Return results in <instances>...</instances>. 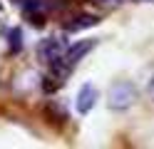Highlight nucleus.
<instances>
[{
	"instance_id": "nucleus-1",
	"label": "nucleus",
	"mask_w": 154,
	"mask_h": 149,
	"mask_svg": "<svg viewBox=\"0 0 154 149\" xmlns=\"http://www.w3.org/2000/svg\"><path fill=\"white\" fill-rule=\"evenodd\" d=\"M134 99H137V89H134L132 82H114L109 87V109L114 112H122V109H127L134 104Z\"/></svg>"
},
{
	"instance_id": "nucleus-2",
	"label": "nucleus",
	"mask_w": 154,
	"mask_h": 149,
	"mask_svg": "<svg viewBox=\"0 0 154 149\" xmlns=\"http://www.w3.org/2000/svg\"><path fill=\"white\" fill-rule=\"evenodd\" d=\"M65 52H67V45H65L62 37H45V40H40V45H37V57H40L42 62H47V65L62 60Z\"/></svg>"
},
{
	"instance_id": "nucleus-3",
	"label": "nucleus",
	"mask_w": 154,
	"mask_h": 149,
	"mask_svg": "<svg viewBox=\"0 0 154 149\" xmlns=\"http://www.w3.org/2000/svg\"><path fill=\"white\" fill-rule=\"evenodd\" d=\"M97 97H100V92H97V87H94V85H82L80 92H77V99H75V109L80 114L92 112V107L97 104Z\"/></svg>"
},
{
	"instance_id": "nucleus-4",
	"label": "nucleus",
	"mask_w": 154,
	"mask_h": 149,
	"mask_svg": "<svg viewBox=\"0 0 154 149\" xmlns=\"http://www.w3.org/2000/svg\"><path fill=\"white\" fill-rule=\"evenodd\" d=\"M94 45H97V40H80V42L70 45V47H67V52H65V62H67V67L75 70V65L80 62V60L87 55Z\"/></svg>"
},
{
	"instance_id": "nucleus-5",
	"label": "nucleus",
	"mask_w": 154,
	"mask_h": 149,
	"mask_svg": "<svg viewBox=\"0 0 154 149\" xmlns=\"http://www.w3.org/2000/svg\"><path fill=\"white\" fill-rule=\"evenodd\" d=\"M100 20L94 17V15H80V17H75L72 23H67L65 30L67 33H77V30H85V27H92V25H97Z\"/></svg>"
},
{
	"instance_id": "nucleus-6",
	"label": "nucleus",
	"mask_w": 154,
	"mask_h": 149,
	"mask_svg": "<svg viewBox=\"0 0 154 149\" xmlns=\"http://www.w3.org/2000/svg\"><path fill=\"white\" fill-rule=\"evenodd\" d=\"M8 45H10L13 52H20L23 50V30L20 27H13L10 33H8Z\"/></svg>"
},
{
	"instance_id": "nucleus-7",
	"label": "nucleus",
	"mask_w": 154,
	"mask_h": 149,
	"mask_svg": "<svg viewBox=\"0 0 154 149\" xmlns=\"http://www.w3.org/2000/svg\"><path fill=\"white\" fill-rule=\"evenodd\" d=\"M100 3H107V5H119L122 0H100Z\"/></svg>"
},
{
	"instance_id": "nucleus-8",
	"label": "nucleus",
	"mask_w": 154,
	"mask_h": 149,
	"mask_svg": "<svg viewBox=\"0 0 154 149\" xmlns=\"http://www.w3.org/2000/svg\"><path fill=\"white\" fill-rule=\"evenodd\" d=\"M149 92H152V97H154V77L149 79Z\"/></svg>"
},
{
	"instance_id": "nucleus-9",
	"label": "nucleus",
	"mask_w": 154,
	"mask_h": 149,
	"mask_svg": "<svg viewBox=\"0 0 154 149\" xmlns=\"http://www.w3.org/2000/svg\"><path fill=\"white\" fill-rule=\"evenodd\" d=\"M13 3H15V5H20V8H23V5L27 3V0H13Z\"/></svg>"
},
{
	"instance_id": "nucleus-10",
	"label": "nucleus",
	"mask_w": 154,
	"mask_h": 149,
	"mask_svg": "<svg viewBox=\"0 0 154 149\" xmlns=\"http://www.w3.org/2000/svg\"><path fill=\"white\" fill-rule=\"evenodd\" d=\"M0 17H3V8H0Z\"/></svg>"
}]
</instances>
